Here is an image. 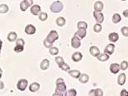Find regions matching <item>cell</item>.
<instances>
[{
  "label": "cell",
  "instance_id": "cell-12",
  "mask_svg": "<svg viewBox=\"0 0 128 96\" xmlns=\"http://www.w3.org/2000/svg\"><path fill=\"white\" fill-rule=\"evenodd\" d=\"M89 51H90V54L92 55L93 57H96V58H97L100 54V49H99L98 47H96V46H91L90 48V50H89Z\"/></svg>",
  "mask_w": 128,
  "mask_h": 96
},
{
  "label": "cell",
  "instance_id": "cell-32",
  "mask_svg": "<svg viewBox=\"0 0 128 96\" xmlns=\"http://www.w3.org/2000/svg\"><path fill=\"white\" fill-rule=\"evenodd\" d=\"M59 68L61 69L62 70H64V71H69V70H70V67L66 63H64V62L63 64H60V65H59Z\"/></svg>",
  "mask_w": 128,
  "mask_h": 96
},
{
  "label": "cell",
  "instance_id": "cell-9",
  "mask_svg": "<svg viewBox=\"0 0 128 96\" xmlns=\"http://www.w3.org/2000/svg\"><path fill=\"white\" fill-rule=\"evenodd\" d=\"M86 33H87V29H86V28H78L77 32L74 33V34L78 36L80 39H82V38H84L86 36Z\"/></svg>",
  "mask_w": 128,
  "mask_h": 96
},
{
  "label": "cell",
  "instance_id": "cell-29",
  "mask_svg": "<svg viewBox=\"0 0 128 96\" xmlns=\"http://www.w3.org/2000/svg\"><path fill=\"white\" fill-rule=\"evenodd\" d=\"M8 11V7L7 4H0V13H6Z\"/></svg>",
  "mask_w": 128,
  "mask_h": 96
},
{
  "label": "cell",
  "instance_id": "cell-23",
  "mask_svg": "<svg viewBox=\"0 0 128 96\" xmlns=\"http://www.w3.org/2000/svg\"><path fill=\"white\" fill-rule=\"evenodd\" d=\"M17 38H18V35L15 32H10L8 34V40L9 42H14L17 40Z\"/></svg>",
  "mask_w": 128,
  "mask_h": 96
},
{
  "label": "cell",
  "instance_id": "cell-39",
  "mask_svg": "<svg viewBox=\"0 0 128 96\" xmlns=\"http://www.w3.org/2000/svg\"><path fill=\"white\" fill-rule=\"evenodd\" d=\"M96 96H103V91L100 89H96Z\"/></svg>",
  "mask_w": 128,
  "mask_h": 96
},
{
  "label": "cell",
  "instance_id": "cell-18",
  "mask_svg": "<svg viewBox=\"0 0 128 96\" xmlns=\"http://www.w3.org/2000/svg\"><path fill=\"white\" fill-rule=\"evenodd\" d=\"M78 80L80 81V83H81V84H86L89 80H90V77H89L88 74H81L80 76L79 77Z\"/></svg>",
  "mask_w": 128,
  "mask_h": 96
},
{
  "label": "cell",
  "instance_id": "cell-6",
  "mask_svg": "<svg viewBox=\"0 0 128 96\" xmlns=\"http://www.w3.org/2000/svg\"><path fill=\"white\" fill-rule=\"evenodd\" d=\"M93 16L95 18L96 23H102L104 22V14L100 12H96L94 11L93 12Z\"/></svg>",
  "mask_w": 128,
  "mask_h": 96
},
{
  "label": "cell",
  "instance_id": "cell-46",
  "mask_svg": "<svg viewBox=\"0 0 128 96\" xmlns=\"http://www.w3.org/2000/svg\"><path fill=\"white\" fill-rule=\"evenodd\" d=\"M2 75H3V70H2V69H0V79L2 78Z\"/></svg>",
  "mask_w": 128,
  "mask_h": 96
},
{
  "label": "cell",
  "instance_id": "cell-22",
  "mask_svg": "<svg viewBox=\"0 0 128 96\" xmlns=\"http://www.w3.org/2000/svg\"><path fill=\"white\" fill-rule=\"evenodd\" d=\"M109 58H110V55L109 54H106L105 52L103 53V54H100V55L97 57V59L99 61H101V62H105L106 60H108L109 59Z\"/></svg>",
  "mask_w": 128,
  "mask_h": 96
},
{
  "label": "cell",
  "instance_id": "cell-20",
  "mask_svg": "<svg viewBox=\"0 0 128 96\" xmlns=\"http://www.w3.org/2000/svg\"><path fill=\"white\" fill-rule=\"evenodd\" d=\"M108 38L112 43H116L118 41L119 39V35L116 33H110L109 35H108Z\"/></svg>",
  "mask_w": 128,
  "mask_h": 96
},
{
  "label": "cell",
  "instance_id": "cell-41",
  "mask_svg": "<svg viewBox=\"0 0 128 96\" xmlns=\"http://www.w3.org/2000/svg\"><path fill=\"white\" fill-rule=\"evenodd\" d=\"M120 96H128V91L126 90H122L120 93Z\"/></svg>",
  "mask_w": 128,
  "mask_h": 96
},
{
  "label": "cell",
  "instance_id": "cell-43",
  "mask_svg": "<svg viewBox=\"0 0 128 96\" xmlns=\"http://www.w3.org/2000/svg\"><path fill=\"white\" fill-rule=\"evenodd\" d=\"M63 82H64V79L59 78V79H57V80H56V82H55V84H60V83H63Z\"/></svg>",
  "mask_w": 128,
  "mask_h": 96
},
{
  "label": "cell",
  "instance_id": "cell-37",
  "mask_svg": "<svg viewBox=\"0 0 128 96\" xmlns=\"http://www.w3.org/2000/svg\"><path fill=\"white\" fill-rule=\"evenodd\" d=\"M43 44H44V46L45 48H46V49H50V48H51V47L53 46V44H51V43H50V42L46 39V38H45V39L44 40V43H43Z\"/></svg>",
  "mask_w": 128,
  "mask_h": 96
},
{
  "label": "cell",
  "instance_id": "cell-3",
  "mask_svg": "<svg viewBox=\"0 0 128 96\" xmlns=\"http://www.w3.org/2000/svg\"><path fill=\"white\" fill-rule=\"evenodd\" d=\"M28 87V80L25 79H21L17 83V88L20 91H24Z\"/></svg>",
  "mask_w": 128,
  "mask_h": 96
},
{
  "label": "cell",
  "instance_id": "cell-7",
  "mask_svg": "<svg viewBox=\"0 0 128 96\" xmlns=\"http://www.w3.org/2000/svg\"><path fill=\"white\" fill-rule=\"evenodd\" d=\"M24 32L28 35L34 34L36 32V28L33 24H28L24 28Z\"/></svg>",
  "mask_w": 128,
  "mask_h": 96
},
{
  "label": "cell",
  "instance_id": "cell-26",
  "mask_svg": "<svg viewBox=\"0 0 128 96\" xmlns=\"http://www.w3.org/2000/svg\"><path fill=\"white\" fill-rule=\"evenodd\" d=\"M64 96H76L77 92L74 89H70L69 90L66 91V94H64Z\"/></svg>",
  "mask_w": 128,
  "mask_h": 96
},
{
  "label": "cell",
  "instance_id": "cell-16",
  "mask_svg": "<svg viewBox=\"0 0 128 96\" xmlns=\"http://www.w3.org/2000/svg\"><path fill=\"white\" fill-rule=\"evenodd\" d=\"M50 64V62L49 59H43L40 63V69H42V70H46V69H49Z\"/></svg>",
  "mask_w": 128,
  "mask_h": 96
},
{
  "label": "cell",
  "instance_id": "cell-21",
  "mask_svg": "<svg viewBox=\"0 0 128 96\" xmlns=\"http://www.w3.org/2000/svg\"><path fill=\"white\" fill-rule=\"evenodd\" d=\"M55 23H56L57 26H59V27H63V26H64V24H66V20L64 17H59V18H57Z\"/></svg>",
  "mask_w": 128,
  "mask_h": 96
},
{
  "label": "cell",
  "instance_id": "cell-47",
  "mask_svg": "<svg viewBox=\"0 0 128 96\" xmlns=\"http://www.w3.org/2000/svg\"><path fill=\"white\" fill-rule=\"evenodd\" d=\"M2 44H3V42H2L1 39H0V50L2 49Z\"/></svg>",
  "mask_w": 128,
  "mask_h": 96
},
{
  "label": "cell",
  "instance_id": "cell-5",
  "mask_svg": "<svg viewBox=\"0 0 128 96\" xmlns=\"http://www.w3.org/2000/svg\"><path fill=\"white\" fill-rule=\"evenodd\" d=\"M33 5V0H23L20 3V9L21 11L24 12L28 9V7Z\"/></svg>",
  "mask_w": 128,
  "mask_h": 96
},
{
  "label": "cell",
  "instance_id": "cell-49",
  "mask_svg": "<svg viewBox=\"0 0 128 96\" xmlns=\"http://www.w3.org/2000/svg\"><path fill=\"white\" fill-rule=\"evenodd\" d=\"M122 1H126V0H122Z\"/></svg>",
  "mask_w": 128,
  "mask_h": 96
},
{
  "label": "cell",
  "instance_id": "cell-13",
  "mask_svg": "<svg viewBox=\"0 0 128 96\" xmlns=\"http://www.w3.org/2000/svg\"><path fill=\"white\" fill-rule=\"evenodd\" d=\"M104 8V3L101 1H96L94 3V11L101 12Z\"/></svg>",
  "mask_w": 128,
  "mask_h": 96
},
{
  "label": "cell",
  "instance_id": "cell-33",
  "mask_svg": "<svg viewBox=\"0 0 128 96\" xmlns=\"http://www.w3.org/2000/svg\"><path fill=\"white\" fill-rule=\"evenodd\" d=\"M120 69L123 71H125V70H126V69H128V62L127 61H122V63L120 64Z\"/></svg>",
  "mask_w": 128,
  "mask_h": 96
},
{
  "label": "cell",
  "instance_id": "cell-1",
  "mask_svg": "<svg viewBox=\"0 0 128 96\" xmlns=\"http://www.w3.org/2000/svg\"><path fill=\"white\" fill-rule=\"evenodd\" d=\"M63 8H64V5L60 1H55L50 5V11L54 13H60L63 10Z\"/></svg>",
  "mask_w": 128,
  "mask_h": 96
},
{
  "label": "cell",
  "instance_id": "cell-31",
  "mask_svg": "<svg viewBox=\"0 0 128 96\" xmlns=\"http://www.w3.org/2000/svg\"><path fill=\"white\" fill-rule=\"evenodd\" d=\"M49 53L52 56H54V55H57L59 54V49H58V48L56 47H51V48H50Z\"/></svg>",
  "mask_w": 128,
  "mask_h": 96
},
{
  "label": "cell",
  "instance_id": "cell-38",
  "mask_svg": "<svg viewBox=\"0 0 128 96\" xmlns=\"http://www.w3.org/2000/svg\"><path fill=\"white\" fill-rule=\"evenodd\" d=\"M24 40L23 39V38H17L16 40V44L18 45H23V46H24Z\"/></svg>",
  "mask_w": 128,
  "mask_h": 96
},
{
  "label": "cell",
  "instance_id": "cell-10",
  "mask_svg": "<svg viewBox=\"0 0 128 96\" xmlns=\"http://www.w3.org/2000/svg\"><path fill=\"white\" fill-rule=\"evenodd\" d=\"M114 51H115V45L113 44H110L106 45L105 49H104V52L109 55H112L113 53H114Z\"/></svg>",
  "mask_w": 128,
  "mask_h": 96
},
{
  "label": "cell",
  "instance_id": "cell-30",
  "mask_svg": "<svg viewBox=\"0 0 128 96\" xmlns=\"http://www.w3.org/2000/svg\"><path fill=\"white\" fill-rule=\"evenodd\" d=\"M93 30L95 33H100L101 30H102V26H101V23H96L95 25L93 26Z\"/></svg>",
  "mask_w": 128,
  "mask_h": 96
},
{
  "label": "cell",
  "instance_id": "cell-34",
  "mask_svg": "<svg viewBox=\"0 0 128 96\" xmlns=\"http://www.w3.org/2000/svg\"><path fill=\"white\" fill-rule=\"evenodd\" d=\"M120 32H122L123 36H125V37H128V27H126V26L122 27V29H120Z\"/></svg>",
  "mask_w": 128,
  "mask_h": 96
},
{
  "label": "cell",
  "instance_id": "cell-45",
  "mask_svg": "<svg viewBox=\"0 0 128 96\" xmlns=\"http://www.w3.org/2000/svg\"><path fill=\"white\" fill-rule=\"evenodd\" d=\"M4 84L3 81L0 80V90H4Z\"/></svg>",
  "mask_w": 128,
  "mask_h": 96
},
{
  "label": "cell",
  "instance_id": "cell-4",
  "mask_svg": "<svg viewBox=\"0 0 128 96\" xmlns=\"http://www.w3.org/2000/svg\"><path fill=\"white\" fill-rule=\"evenodd\" d=\"M81 45V41H80V38L78 36L74 34L73 36L71 39V46L74 48V49H79Z\"/></svg>",
  "mask_w": 128,
  "mask_h": 96
},
{
  "label": "cell",
  "instance_id": "cell-8",
  "mask_svg": "<svg viewBox=\"0 0 128 96\" xmlns=\"http://www.w3.org/2000/svg\"><path fill=\"white\" fill-rule=\"evenodd\" d=\"M41 12V8L40 5H38V4H34V5H32L30 8V13L33 14V15H38Z\"/></svg>",
  "mask_w": 128,
  "mask_h": 96
},
{
  "label": "cell",
  "instance_id": "cell-24",
  "mask_svg": "<svg viewBox=\"0 0 128 96\" xmlns=\"http://www.w3.org/2000/svg\"><path fill=\"white\" fill-rule=\"evenodd\" d=\"M66 85L64 84V82L63 83H60V84H56V90L61 91V92L64 93L66 91Z\"/></svg>",
  "mask_w": 128,
  "mask_h": 96
},
{
  "label": "cell",
  "instance_id": "cell-14",
  "mask_svg": "<svg viewBox=\"0 0 128 96\" xmlns=\"http://www.w3.org/2000/svg\"><path fill=\"white\" fill-rule=\"evenodd\" d=\"M120 64H118L116 63H115V64H112L110 65V71L112 72V74H117L118 72L120 71Z\"/></svg>",
  "mask_w": 128,
  "mask_h": 96
},
{
  "label": "cell",
  "instance_id": "cell-40",
  "mask_svg": "<svg viewBox=\"0 0 128 96\" xmlns=\"http://www.w3.org/2000/svg\"><path fill=\"white\" fill-rule=\"evenodd\" d=\"M64 95V94H63V92H61V91H60V90H58L55 89V91H54V93L53 94V96H63Z\"/></svg>",
  "mask_w": 128,
  "mask_h": 96
},
{
  "label": "cell",
  "instance_id": "cell-25",
  "mask_svg": "<svg viewBox=\"0 0 128 96\" xmlns=\"http://www.w3.org/2000/svg\"><path fill=\"white\" fill-rule=\"evenodd\" d=\"M120 20H122V17L119 13H116L112 15V22L114 23H118L120 22Z\"/></svg>",
  "mask_w": 128,
  "mask_h": 96
},
{
  "label": "cell",
  "instance_id": "cell-28",
  "mask_svg": "<svg viewBox=\"0 0 128 96\" xmlns=\"http://www.w3.org/2000/svg\"><path fill=\"white\" fill-rule=\"evenodd\" d=\"M86 28L87 29L88 28V24L86 22H84V21H80L77 23V28Z\"/></svg>",
  "mask_w": 128,
  "mask_h": 96
},
{
  "label": "cell",
  "instance_id": "cell-48",
  "mask_svg": "<svg viewBox=\"0 0 128 96\" xmlns=\"http://www.w3.org/2000/svg\"><path fill=\"white\" fill-rule=\"evenodd\" d=\"M0 56H1V50H0Z\"/></svg>",
  "mask_w": 128,
  "mask_h": 96
},
{
  "label": "cell",
  "instance_id": "cell-2",
  "mask_svg": "<svg viewBox=\"0 0 128 96\" xmlns=\"http://www.w3.org/2000/svg\"><path fill=\"white\" fill-rule=\"evenodd\" d=\"M58 38H59V34H58L57 31H55V30H51L46 37V39L50 43H51V44L56 41Z\"/></svg>",
  "mask_w": 128,
  "mask_h": 96
},
{
  "label": "cell",
  "instance_id": "cell-11",
  "mask_svg": "<svg viewBox=\"0 0 128 96\" xmlns=\"http://www.w3.org/2000/svg\"><path fill=\"white\" fill-rule=\"evenodd\" d=\"M126 74L124 73H122L119 74V76H118L117 78V83L118 85L122 86L125 85L126 83Z\"/></svg>",
  "mask_w": 128,
  "mask_h": 96
},
{
  "label": "cell",
  "instance_id": "cell-15",
  "mask_svg": "<svg viewBox=\"0 0 128 96\" xmlns=\"http://www.w3.org/2000/svg\"><path fill=\"white\" fill-rule=\"evenodd\" d=\"M82 58H83V55H82V54L80 52L74 53V54H72V56H71L72 60H73L74 62H80L82 59Z\"/></svg>",
  "mask_w": 128,
  "mask_h": 96
},
{
  "label": "cell",
  "instance_id": "cell-17",
  "mask_svg": "<svg viewBox=\"0 0 128 96\" xmlns=\"http://www.w3.org/2000/svg\"><path fill=\"white\" fill-rule=\"evenodd\" d=\"M28 89H30V92H33V93L37 92V91L40 89V85L37 82H34L30 85V88Z\"/></svg>",
  "mask_w": 128,
  "mask_h": 96
},
{
  "label": "cell",
  "instance_id": "cell-19",
  "mask_svg": "<svg viewBox=\"0 0 128 96\" xmlns=\"http://www.w3.org/2000/svg\"><path fill=\"white\" fill-rule=\"evenodd\" d=\"M68 74L74 79H79V77L80 76V74H81L80 71L77 70V69H73V70L70 69V70L68 71Z\"/></svg>",
  "mask_w": 128,
  "mask_h": 96
},
{
  "label": "cell",
  "instance_id": "cell-44",
  "mask_svg": "<svg viewBox=\"0 0 128 96\" xmlns=\"http://www.w3.org/2000/svg\"><path fill=\"white\" fill-rule=\"evenodd\" d=\"M122 14H123V16H124L125 18H128V9H126V10L123 11Z\"/></svg>",
  "mask_w": 128,
  "mask_h": 96
},
{
  "label": "cell",
  "instance_id": "cell-35",
  "mask_svg": "<svg viewBox=\"0 0 128 96\" xmlns=\"http://www.w3.org/2000/svg\"><path fill=\"white\" fill-rule=\"evenodd\" d=\"M14 52H16V53H21L24 50V46L23 45H18V44H16V46L14 47Z\"/></svg>",
  "mask_w": 128,
  "mask_h": 96
},
{
  "label": "cell",
  "instance_id": "cell-42",
  "mask_svg": "<svg viewBox=\"0 0 128 96\" xmlns=\"http://www.w3.org/2000/svg\"><path fill=\"white\" fill-rule=\"evenodd\" d=\"M89 96H96V90H91L90 92L88 93Z\"/></svg>",
  "mask_w": 128,
  "mask_h": 96
},
{
  "label": "cell",
  "instance_id": "cell-27",
  "mask_svg": "<svg viewBox=\"0 0 128 96\" xmlns=\"http://www.w3.org/2000/svg\"><path fill=\"white\" fill-rule=\"evenodd\" d=\"M38 16V19H40V21H42V22H44L48 18V14L47 13H44V12H41Z\"/></svg>",
  "mask_w": 128,
  "mask_h": 96
},
{
  "label": "cell",
  "instance_id": "cell-36",
  "mask_svg": "<svg viewBox=\"0 0 128 96\" xmlns=\"http://www.w3.org/2000/svg\"><path fill=\"white\" fill-rule=\"evenodd\" d=\"M55 62H56V64H58V66H59L61 64L64 63V59H63V57H61V56H57L56 58H55Z\"/></svg>",
  "mask_w": 128,
  "mask_h": 96
}]
</instances>
